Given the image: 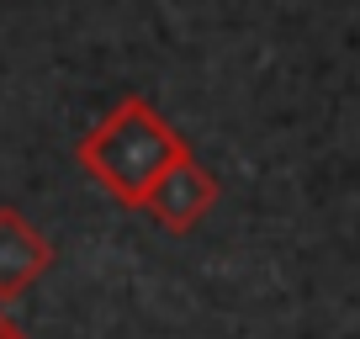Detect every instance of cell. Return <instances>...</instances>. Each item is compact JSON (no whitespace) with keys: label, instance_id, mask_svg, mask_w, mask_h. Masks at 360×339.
I'll return each instance as SVG.
<instances>
[{"label":"cell","instance_id":"4","mask_svg":"<svg viewBox=\"0 0 360 339\" xmlns=\"http://www.w3.org/2000/svg\"><path fill=\"white\" fill-rule=\"evenodd\" d=\"M0 339H32L22 324H11V313H6V302H0Z\"/></svg>","mask_w":360,"mask_h":339},{"label":"cell","instance_id":"1","mask_svg":"<svg viewBox=\"0 0 360 339\" xmlns=\"http://www.w3.org/2000/svg\"><path fill=\"white\" fill-rule=\"evenodd\" d=\"M75 159L117 207L143 212V202L159 186V175L175 170L180 159H191V143L159 117L154 101L122 96V101L75 143Z\"/></svg>","mask_w":360,"mask_h":339},{"label":"cell","instance_id":"3","mask_svg":"<svg viewBox=\"0 0 360 339\" xmlns=\"http://www.w3.org/2000/svg\"><path fill=\"white\" fill-rule=\"evenodd\" d=\"M53 265V238L37 234L32 217L16 207H0V302L27 297Z\"/></svg>","mask_w":360,"mask_h":339},{"label":"cell","instance_id":"2","mask_svg":"<svg viewBox=\"0 0 360 339\" xmlns=\"http://www.w3.org/2000/svg\"><path fill=\"white\" fill-rule=\"evenodd\" d=\"M212 207H217V175H212L207 165H196V154H191V159H180L175 170H165V175H159V186L148 191L143 212L154 217L165 234L186 238L207 212H212Z\"/></svg>","mask_w":360,"mask_h":339}]
</instances>
